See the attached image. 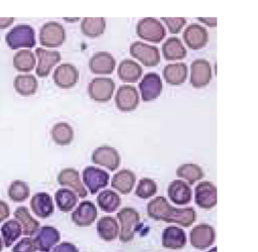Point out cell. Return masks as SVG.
<instances>
[{"mask_svg": "<svg viewBox=\"0 0 258 252\" xmlns=\"http://www.w3.org/2000/svg\"><path fill=\"white\" fill-rule=\"evenodd\" d=\"M97 203L102 211L106 213H112L119 208L121 204V198L114 191L105 190L98 195Z\"/></svg>", "mask_w": 258, "mask_h": 252, "instance_id": "cell-35", "label": "cell"}, {"mask_svg": "<svg viewBox=\"0 0 258 252\" xmlns=\"http://www.w3.org/2000/svg\"><path fill=\"white\" fill-rule=\"evenodd\" d=\"M97 232L99 237L107 242L113 241L118 237L119 226L114 217L104 216L97 223Z\"/></svg>", "mask_w": 258, "mask_h": 252, "instance_id": "cell-29", "label": "cell"}, {"mask_svg": "<svg viewBox=\"0 0 258 252\" xmlns=\"http://www.w3.org/2000/svg\"><path fill=\"white\" fill-rule=\"evenodd\" d=\"M162 246L167 249H181L186 244L185 232L176 226L166 227L162 232Z\"/></svg>", "mask_w": 258, "mask_h": 252, "instance_id": "cell-24", "label": "cell"}, {"mask_svg": "<svg viewBox=\"0 0 258 252\" xmlns=\"http://www.w3.org/2000/svg\"><path fill=\"white\" fill-rule=\"evenodd\" d=\"M216 238L215 229L209 224H199L195 226L189 233V241L194 248L204 250L210 247Z\"/></svg>", "mask_w": 258, "mask_h": 252, "instance_id": "cell-8", "label": "cell"}, {"mask_svg": "<svg viewBox=\"0 0 258 252\" xmlns=\"http://www.w3.org/2000/svg\"><path fill=\"white\" fill-rule=\"evenodd\" d=\"M15 91L21 96H31L35 94L38 84L37 80L32 75H17L13 81Z\"/></svg>", "mask_w": 258, "mask_h": 252, "instance_id": "cell-31", "label": "cell"}, {"mask_svg": "<svg viewBox=\"0 0 258 252\" xmlns=\"http://www.w3.org/2000/svg\"><path fill=\"white\" fill-rule=\"evenodd\" d=\"M9 199L14 203H22L30 196V188L28 184L20 179L13 180L7 190Z\"/></svg>", "mask_w": 258, "mask_h": 252, "instance_id": "cell-39", "label": "cell"}, {"mask_svg": "<svg viewBox=\"0 0 258 252\" xmlns=\"http://www.w3.org/2000/svg\"><path fill=\"white\" fill-rule=\"evenodd\" d=\"M117 75L124 83H136L142 76V68L132 59H123L119 64Z\"/></svg>", "mask_w": 258, "mask_h": 252, "instance_id": "cell-26", "label": "cell"}, {"mask_svg": "<svg viewBox=\"0 0 258 252\" xmlns=\"http://www.w3.org/2000/svg\"><path fill=\"white\" fill-rule=\"evenodd\" d=\"M52 140L58 145H68L74 139V129L64 122H59L53 125L50 131Z\"/></svg>", "mask_w": 258, "mask_h": 252, "instance_id": "cell-37", "label": "cell"}, {"mask_svg": "<svg viewBox=\"0 0 258 252\" xmlns=\"http://www.w3.org/2000/svg\"><path fill=\"white\" fill-rule=\"evenodd\" d=\"M161 19L168 27L169 32L172 34L179 33L186 23V20L183 17H162Z\"/></svg>", "mask_w": 258, "mask_h": 252, "instance_id": "cell-42", "label": "cell"}, {"mask_svg": "<svg viewBox=\"0 0 258 252\" xmlns=\"http://www.w3.org/2000/svg\"><path fill=\"white\" fill-rule=\"evenodd\" d=\"M199 21L207 24L208 26L210 27H215L217 25V19L214 17V18H205V17H199L198 18Z\"/></svg>", "mask_w": 258, "mask_h": 252, "instance_id": "cell-46", "label": "cell"}, {"mask_svg": "<svg viewBox=\"0 0 258 252\" xmlns=\"http://www.w3.org/2000/svg\"><path fill=\"white\" fill-rule=\"evenodd\" d=\"M98 217L96 205L91 201H84L72 213V221L79 227H89Z\"/></svg>", "mask_w": 258, "mask_h": 252, "instance_id": "cell-16", "label": "cell"}, {"mask_svg": "<svg viewBox=\"0 0 258 252\" xmlns=\"http://www.w3.org/2000/svg\"><path fill=\"white\" fill-rule=\"evenodd\" d=\"M115 91V83L110 78H95L88 86L89 96L96 102H108Z\"/></svg>", "mask_w": 258, "mask_h": 252, "instance_id": "cell-7", "label": "cell"}, {"mask_svg": "<svg viewBox=\"0 0 258 252\" xmlns=\"http://www.w3.org/2000/svg\"><path fill=\"white\" fill-rule=\"evenodd\" d=\"M60 240V234L57 229L52 226H43L39 228L34 238L37 250L41 252H49Z\"/></svg>", "mask_w": 258, "mask_h": 252, "instance_id": "cell-21", "label": "cell"}, {"mask_svg": "<svg viewBox=\"0 0 258 252\" xmlns=\"http://www.w3.org/2000/svg\"><path fill=\"white\" fill-rule=\"evenodd\" d=\"M57 181L62 186H69L80 198H86L88 192L85 185L82 183L79 171L74 167H67L59 171L57 175Z\"/></svg>", "mask_w": 258, "mask_h": 252, "instance_id": "cell-18", "label": "cell"}, {"mask_svg": "<svg viewBox=\"0 0 258 252\" xmlns=\"http://www.w3.org/2000/svg\"><path fill=\"white\" fill-rule=\"evenodd\" d=\"M162 54L166 60L182 59L186 55L185 47L177 37H169L162 44Z\"/></svg>", "mask_w": 258, "mask_h": 252, "instance_id": "cell-30", "label": "cell"}, {"mask_svg": "<svg viewBox=\"0 0 258 252\" xmlns=\"http://www.w3.org/2000/svg\"><path fill=\"white\" fill-rule=\"evenodd\" d=\"M176 175L185 179L188 184H194L196 181L201 180L204 177L203 168L196 163H184L177 167Z\"/></svg>", "mask_w": 258, "mask_h": 252, "instance_id": "cell-38", "label": "cell"}, {"mask_svg": "<svg viewBox=\"0 0 258 252\" xmlns=\"http://www.w3.org/2000/svg\"><path fill=\"white\" fill-rule=\"evenodd\" d=\"M157 192L156 182L149 177H142L135 190V195L140 199H149Z\"/></svg>", "mask_w": 258, "mask_h": 252, "instance_id": "cell-40", "label": "cell"}, {"mask_svg": "<svg viewBox=\"0 0 258 252\" xmlns=\"http://www.w3.org/2000/svg\"><path fill=\"white\" fill-rule=\"evenodd\" d=\"M130 54L145 67H155L160 61L159 49L142 41H134L130 45Z\"/></svg>", "mask_w": 258, "mask_h": 252, "instance_id": "cell-6", "label": "cell"}, {"mask_svg": "<svg viewBox=\"0 0 258 252\" xmlns=\"http://www.w3.org/2000/svg\"><path fill=\"white\" fill-rule=\"evenodd\" d=\"M35 54L38 59L35 73L39 78L47 77L51 69L60 60V53L56 50H48L37 47L35 49Z\"/></svg>", "mask_w": 258, "mask_h": 252, "instance_id": "cell-15", "label": "cell"}, {"mask_svg": "<svg viewBox=\"0 0 258 252\" xmlns=\"http://www.w3.org/2000/svg\"><path fill=\"white\" fill-rule=\"evenodd\" d=\"M5 41L11 49L31 48L36 43L34 29L27 24L15 25L6 33Z\"/></svg>", "mask_w": 258, "mask_h": 252, "instance_id": "cell-2", "label": "cell"}, {"mask_svg": "<svg viewBox=\"0 0 258 252\" xmlns=\"http://www.w3.org/2000/svg\"><path fill=\"white\" fill-rule=\"evenodd\" d=\"M208 252H217V248H216V247H213V248L210 249Z\"/></svg>", "mask_w": 258, "mask_h": 252, "instance_id": "cell-48", "label": "cell"}, {"mask_svg": "<svg viewBox=\"0 0 258 252\" xmlns=\"http://www.w3.org/2000/svg\"><path fill=\"white\" fill-rule=\"evenodd\" d=\"M10 216V209L9 206L6 202L0 200V223L3 222L4 220L8 219Z\"/></svg>", "mask_w": 258, "mask_h": 252, "instance_id": "cell-44", "label": "cell"}, {"mask_svg": "<svg viewBox=\"0 0 258 252\" xmlns=\"http://www.w3.org/2000/svg\"><path fill=\"white\" fill-rule=\"evenodd\" d=\"M187 76V67L184 62L170 64L163 69V78L167 84L172 86L181 85L185 82Z\"/></svg>", "mask_w": 258, "mask_h": 252, "instance_id": "cell-28", "label": "cell"}, {"mask_svg": "<svg viewBox=\"0 0 258 252\" xmlns=\"http://www.w3.org/2000/svg\"><path fill=\"white\" fill-rule=\"evenodd\" d=\"M66 40V30L63 26L56 21L44 23L39 31L40 44L45 47L60 46Z\"/></svg>", "mask_w": 258, "mask_h": 252, "instance_id": "cell-5", "label": "cell"}, {"mask_svg": "<svg viewBox=\"0 0 258 252\" xmlns=\"http://www.w3.org/2000/svg\"><path fill=\"white\" fill-rule=\"evenodd\" d=\"M3 246H4V244H3V241H2V238L0 237V252L2 251V249H3Z\"/></svg>", "mask_w": 258, "mask_h": 252, "instance_id": "cell-47", "label": "cell"}, {"mask_svg": "<svg viewBox=\"0 0 258 252\" xmlns=\"http://www.w3.org/2000/svg\"><path fill=\"white\" fill-rule=\"evenodd\" d=\"M54 201L61 212H70L78 203V196L73 190L59 188L54 194Z\"/></svg>", "mask_w": 258, "mask_h": 252, "instance_id": "cell-36", "label": "cell"}, {"mask_svg": "<svg viewBox=\"0 0 258 252\" xmlns=\"http://www.w3.org/2000/svg\"><path fill=\"white\" fill-rule=\"evenodd\" d=\"M147 215L153 220L175 223L182 227H190L197 219V213L192 207L174 208L161 196L147 204Z\"/></svg>", "mask_w": 258, "mask_h": 252, "instance_id": "cell-1", "label": "cell"}, {"mask_svg": "<svg viewBox=\"0 0 258 252\" xmlns=\"http://www.w3.org/2000/svg\"><path fill=\"white\" fill-rule=\"evenodd\" d=\"M37 247L34 239L30 237H24L20 239L12 248V252H36Z\"/></svg>", "mask_w": 258, "mask_h": 252, "instance_id": "cell-41", "label": "cell"}, {"mask_svg": "<svg viewBox=\"0 0 258 252\" xmlns=\"http://www.w3.org/2000/svg\"><path fill=\"white\" fill-rule=\"evenodd\" d=\"M167 195L169 200L175 205H187L191 201V188L183 180H172L167 188Z\"/></svg>", "mask_w": 258, "mask_h": 252, "instance_id": "cell-23", "label": "cell"}, {"mask_svg": "<svg viewBox=\"0 0 258 252\" xmlns=\"http://www.w3.org/2000/svg\"><path fill=\"white\" fill-rule=\"evenodd\" d=\"M13 215L15 220L18 221V223L20 224L23 235L30 237V236H33L35 233H37V231L39 230V227H40L39 222L30 215L29 210L26 207L24 206L17 207Z\"/></svg>", "mask_w": 258, "mask_h": 252, "instance_id": "cell-25", "label": "cell"}, {"mask_svg": "<svg viewBox=\"0 0 258 252\" xmlns=\"http://www.w3.org/2000/svg\"><path fill=\"white\" fill-rule=\"evenodd\" d=\"M141 98L144 102H150L159 97L162 91L161 78L156 73H147L139 83Z\"/></svg>", "mask_w": 258, "mask_h": 252, "instance_id": "cell-13", "label": "cell"}, {"mask_svg": "<svg viewBox=\"0 0 258 252\" xmlns=\"http://www.w3.org/2000/svg\"><path fill=\"white\" fill-rule=\"evenodd\" d=\"M0 232L2 235L3 244L7 248L10 247L22 235L21 226L15 219L4 222V224L1 226Z\"/></svg>", "mask_w": 258, "mask_h": 252, "instance_id": "cell-34", "label": "cell"}, {"mask_svg": "<svg viewBox=\"0 0 258 252\" xmlns=\"http://www.w3.org/2000/svg\"><path fill=\"white\" fill-rule=\"evenodd\" d=\"M52 252H79V249L70 242H62L59 245L55 246Z\"/></svg>", "mask_w": 258, "mask_h": 252, "instance_id": "cell-43", "label": "cell"}, {"mask_svg": "<svg viewBox=\"0 0 258 252\" xmlns=\"http://www.w3.org/2000/svg\"><path fill=\"white\" fill-rule=\"evenodd\" d=\"M109 173L96 166H87L83 170V181L92 195L97 194L100 188L107 186Z\"/></svg>", "mask_w": 258, "mask_h": 252, "instance_id": "cell-11", "label": "cell"}, {"mask_svg": "<svg viewBox=\"0 0 258 252\" xmlns=\"http://www.w3.org/2000/svg\"><path fill=\"white\" fill-rule=\"evenodd\" d=\"M212 80V68L208 60L198 58L190 65V84L200 89L208 86Z\"/></svg>", "mask_w": 258, "mask_h": 252, "instance_id": "cell-9", "label": "cell"}, {"mask_svg": "<svg viewBox=\"0 0 258 252\" xmlns=\"http://www.w3.org/2000/svg\"><path fill=\"white\" fill-rule=\"evenodd\" d=\"M106 21L103 17H85L81 23L82 32L88 37H98L103 34Z\"/></svg>", "mask_w": 258, "mask_h": 252, "instance_id": "cell-32", "label": "cell"}, {"mask_svg": "<svg viewBox=\"0 0 258 252\" xmlns=\"http://www.w3.org/2000/svg\"><path fill=\"white\" fill-rule=\"evenodd\" d=\"M182 37L186 45L191 49L203 48L209 39L207 29L197 23L189 24L183 31Z\"/></svg>", "mask_w": 258, "mask_h": 252, "instance_id": "cell-19", "label": "cell"}, {"mask_svg": "<svg viewBox=\"0 0 258 252\" xmlns=\"http://www.w3.org/2000/svg\"><path fill=\"white\" fill-rule=\"evenodd\" d=\"M195 202L202 209H212L217 205V187L211 181H201L195 188Z\"/></svg>", "mask_w": 258, "mask_h": 252, "instance_id": "cell-14", "label": "cell"}, {"mask_svg": "<svg viewBox=\"0 0 258 252\" xmlns=\"http://www.w3.org/2000/svg\"><path fill=\"white\" fill-rule=\"evenodd\" d=\"M29 205L34 215L41 219L48 218L54 211L52 199L47 193H36L31 197Z\"/></svg>", "mask_w": 258, "mask_h": 252, "instance_id": "cell-22", "label": "cell"}, {"mask_svg": "<svg viewBox=\"0 0 258 252\" xmlns=\"http://www.w3.org/2000/svg\"><path fill=\"white\" fill-rule=\"evenodd\" d=\"M136 181V176L133 171L129 169H121L113 175L111 185L113 188L123 195L131 193Z\"/></svg>", "mask_w": 258, "mask_h": 252, "instance_id": "cell-27", "label": "cell"}, {"mask_svg": "<svg viewBox=\"0 0 258 252\" xmlns=\"http://www.w3.org/2000/svg\"><path fill=\"white\" fill-rule=\"evenodd\" d=\"M92 161L109 170H116L120 165L119 152L111 146L104 145L96 148L92 153Z\"/></svg>", "mask_w": 258, "mask_h": 252, "instance_id": "cell-12", "label": "cell"}, {"mask_svg": "<svg viewBox=\"0 0 258 252\" xmlns=\"http://www.w3.org/2000/svg\"><path fill=\"white\" fill-rule=\"evenodd\" d=\"M117 219L120 223L119 240L124 243L133 240L140 222L139 213L134 208L125 207L117 213Z\"/></svg>", "mask_w": 258, "mask_h": 252, "instance_id": "cell-3", "label": "cell"}, {"mask_svg": "<svg viewBox=\"0 0 258 252\" xmlns=\"http://www.w3.org/2000/svg\"><path fill=\"white\" fill-rule=\"evenodd\" d=\"M54 84L61 89L73 88L79 80V71L71 64H61L53 72Z\"/></svg>", "mask_w": 258, "mask_h": 252, "instance_id": "cell-17", "label": "cell"}, {"mask_svg": "<svg viewBox=\"0 0 258 252\" xmlns=\"http://www.w3.org/2000/svg\"><path fill=\"white\" fill-rule=\"evenodd\" d=\"M34 53L29 49H20L13 55V68L22 73H28L35 67Z\"/></svg>", "mask_w": 258, "mask_h": 252, "instance_id": "cell-33", "label": "cell"}, {"mask_svg": "<svg viewBox=\"0 0 258 252\" xmlns=\"http://www.w3.org/2000/svg\"><path fill=\"white\" fill-rule=\"evenodd\" d=\"M116 107L123 112H130L137 108L139 104V95L135 87L123 85L118 88L115 95Z\"/></svg>", "mask_w": 258, "mask_h": 252, "instance_id": "cell-10", "label": "cell"}, {"mask_svg": "<svg viewBox=\"0 0 258 252\" xmlns=\"http://www.w3.org/2000/svg\"><path fill=\"white\" fill-rule=\"evenodd\" d=\"M116 66V59L106 51H100L92 55L89 60V68L96 75H110Z\"/></svg>", "mask_w": 258, "mask_h": 252, "instance_id": "cell-20", "label": "cell"}, {"mask_svg": "<svg viewBox=\"0 0 258 252\" xmlns=\"http://www.w3.org/2000/svg\"><path fill=\"white\" fill-rule=\"evenodd\" d=\"M14 21L13 17H0V29H5L9 27Z\"/></svg>", "mask_w": 258, "mask_h": 252, "instance_id": "cell-45", "label": "cell"}, {"mask_svg": "<svg viewBox=\"0 0 258 252\" xmlns=\"http://www.w3.org/2000/svg\"><path fill=\"white\" fill-rule=\"evenodd\" d=\"M136 33L141 39L153 43L160 42L166 35L161 22L153 17L142 18L136 25Z\"/></svg>", "mask_w": 258, "mask_h": 252, "instance_id": "cell-4", "label": "cell"}]
</instances>
